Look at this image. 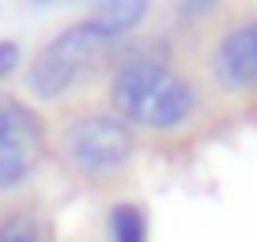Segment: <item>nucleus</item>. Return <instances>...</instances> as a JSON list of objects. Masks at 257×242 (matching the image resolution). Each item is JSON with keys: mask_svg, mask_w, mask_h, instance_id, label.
Here are the masks:
<instances>
[{"mask_svg": "<svg viewBox=\"0 0 257 242\" xmlns=\"http://www.w3.org/2000/svg\"><path fill=\"white\" fill-rule=\"evenodd\" d=\"M49 152L42 113L16 95H0V193H16Z\"/></svg>", "mask_w": 257, "mask_h": 242, "instance_id": "5", "label": "nucleus"}, {"mask_svg": "<svg viewBox=\"0 0 257 242\" xmlns=\"http://www.w3.org/2000/svg\"><path fill=\"white\" fill-rule=\"evenodd\" d=\"M201 76L219 95H257V8L231 12L208 27Z\"/></svg>", "mask_w": 257, "mask_h": 242, "instance_id": "4", "label": "nucleus"}, {"mask_svg": "<svg viewBox=\"0 0 257 242\" xmlns=\"http://www.w3.org/2000/svg\"><path fill=\"white\" fill-rule=\"evenodd\" d=\"M19 57H23V49H19V42H12V38H0V80L16 72Z\"/></svg>", "mask_w": 257, "mask_h": 242, "instance_id": "9", "label": "nucleus"}, {"mask_svg": "<svg viewBox=\"0 0 257 242\" xmlns=\"http://www.w3.org/2000/svg\"><path fill=\"white\" fill-rule=\"evenodd\" d=\"M117 49L121 42L110 38L91 16L76 19L64 31H57L46 46H38V53L31 57V65L23 72L27 95L38 102H64L72 91L91 83L95 72L110 68Z\"/></svg>", "mask_w": 257, "mask_h": 242, "instance_id": "3", "label": "nucleus"}, {"mask_svg": "<svg viewBox=\"0 0 257 242\" xmlns=\"http://www.w3.org/2000/svg\"><path fill=\"white\" fill-rule=\"evenodd\" d=\"M106 242H148V216L137 201H117L106 212Z\"/></svg>", "mask_w": 257, "mask_h": 242, "instance_id": "8", "label": "nucleus"}, {"mask_svg": "<svg viewBox=\"0 0 257 242\" xmlns=\"http://www.w3.org/2000/svg\"><path fill=\"white\" fill-rule=\"evenodd\" d=\"M49 152L72 182L106 189L125 182L137 163V129L110 106H72L49 133Z\"/></svg>", "mask_w": 257, "mask_h": 242, "instance_id": "2", "label": "nucleus"}, {"mask_svg": "<svg viewBox=\"0 0 257 242\" xmlns=\"http://www.w3.org/2000/svg\"><path fill=\"white\" fill-rule=\"evenodd\" d=\"M0 242H53V227L38 204L19 201L0 212Z\"/></svg>", "mask_w": 257, "mask_h": 242, "instance_id": "6", "label": "nucleus"}, {"mask_svg": "<svg viewBox=\"0 0 257 242\" xmlns=\"http://www.w3.org/2000/svg\"><path fill=\"white\" fill-rule=\"evenodd\" d=\"M87 16L95 19V23L102 27L110 38L125 42L128 34H133L148 16H152V8H148L144 0H106V4H98V8L87 12Z\"/></svg>", "mask_w": 257, "mask_h": 242, "instance_id": "7", "label": "nucleus"}, {"mask_svg": "<svg viewBox=\"0 0 257 242\" xmlns=\"http://www.w3.org/2000/svg\"><path fill=\"white\" fill-rule=\"evenodd\" d=\"M106 106L137 133L170 137L197 121L204 87L159 46L117 49L106 68Z\"/></svg>", "mask_w": 257, "mask_h": 242, "instance_id": "1", "label": "nucleus"}]
</instances>
